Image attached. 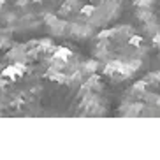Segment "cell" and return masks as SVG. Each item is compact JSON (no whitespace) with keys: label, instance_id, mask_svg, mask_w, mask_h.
Masks as SVG:
<instances>
[{"label":"cell","instance_id":"obj_5","mask_svg":"<svg viewBox=\"0 0 160 160\" xmlns=\"http://www.w3.org/2000/svg\"><path fill=\"white\" fill-rule=\"evenodd\" d=\"M139 28L160 55V0H132Z\"/></svg>","mask_w":160,"mask_h":160},{"label":"cell","instance_id":"obj_3","mask_svg":"<svg viewBox=\"0 0 160 160\" xmlns=\"http://www.w3.org/2000/svg\"><path fill=\"white\" fill-rule=\"evenodd\" d=\"M104 79L125 83L134 79L146 65L150 55V41L141 28L132 25L106 27L95 33L92 49Z\"/></svg>","mask_w":160,"mask_h":160},{"label":"cell","instance_id":"obj_4","mask_svg":"<svg viewBox=\"0 0 160 160\" xmlns=\"http://www.w3.org/2000/svg\"><path fill=\"white\" fill-rule=\"evenodd\" d=\"M122 116H160V71L148 72L125 92Z\"/></svg>","mask_w":160,"mask_h":160},{"label":"cell","instance_id":"obj_2","mask_svg":"<svg viewBox=\"0 0 160 160\" xmlns=\"http://www.w3.org/2000/svg\"><path fill=\"white\" fill-rule=\"evenodd\" d=\"M27 19L58 39H86L114 23L125 0H7Z\"/></svg>","mask_w":160,"mask_h":160},{"label":"cell","instance_id":"obj_1","mask_svg":"<svg viewBox=\"0 0 160 160\" xmlns=\"http://www.w3.org/2000/svg\"><path fill=\"white\" fill-rule=\"evenodd\" d=\"M104 81L71 41L30 39L0 57V116H104Z\"/></svg>","mask_w":160,"mask_h":160}]
</instances>
